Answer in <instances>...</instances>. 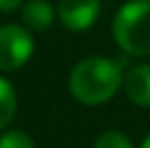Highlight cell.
Wrapping results in <instances>:
<instances>
[{"label": "cell", "mask_w": 150, "mask_h": 148, "mask_svg": "<svg viewBox=\"0 0 150 148\" xmlns=\"http://www.w3.org/2000/svg\"><path fill=\"white\" fill-rule=\"evenodd\" d=\"M0 148H35V144L24 131H7L0 135Z\"/></svg>", "instance_id": "ba28073f"}, {"label": "cell", "mask_w": 150, "mask_h": 148, "mask_svg": "<svg viewBox=\"0 0 150 148\" xmlns=\"http://www.w3.org/2000/svg\"><path fill=\"white\" fill-rule=\"evenodd\" d=\"M24 0H0V11H15Z\"/></svg>", "instance_id": "30bf717a"}, {"label": "cell", "mask_w": 150, "mask_h": 148, "mask_svg": "<svg viewBox=\"0 0 150 148\" xmlns=\"http://www.w3.org/2000/svg\"><path fill=\"white\" fill-rule=\"evenodd\" d=\"M100 0H61L59 20L70 30H87L98 20Z\"/></svg>", "instance_id": "277c9868"}, {"label": "cell", "mask_w": 150, "mask_h": 148, "mask_svg": "<svg viewBox=\"0 0 150 148\" xmlns=\"http://www.w3.org/2000/svg\"><path fill=\"white\" fill-rule=\"evenodd\" d=\"M113 37L126 55H150V0H131L113 20Z\"/></svg>", "instance_id": "7a4b0ae2"}, {"label": "cell", "mask_w": 150, "mask_h": 148, "mask_svg": "<svg viewBox=\"0 0 150 148\" xmlns=\"http://www.w3.org/2000/svg\"><path fill=\"white\" fill-rule=\"evenodd\" d=\"M124 91L131 103L150 107V63H142L128 70L124 76Z\"/></svg>", "instance_id": "5b68a950"}, {"label": "cell", "mask_w": 150, "mask_h": 148, "mask_svg": "<svg viewBox=\"0 0 150 148\" xmlns=\"http://www.w3.org/2000/svg\"><path fill=\"white\" fill-rule=\"evenodd\" d=\"M96 148H133V144L126 135L117 133V131H109L96 140Z\"/></svg>", "instance_id": "9c48e42d"}, {"label": "cell", "mask_w": 150, "mask_h": 148, "mask_svg": "<svg viewBox=\"0 0 150 148\" xmlns=\"http://www.w3.org/2000/svg\"><path fill=\"white\" fill-rule=\"evenodd\" d=\"M15 107H18V100H15V91L11 83L0 79V129H4L13 120Z\"/></svg>", "instance_id": "52a82bcc"}, {"label": "cell", "mask_w": 150, "mask_h": 148, "mask_svg": "<svg viewBox=\"0 0 150 148\" xmlns=\"http://www.w3.org/2000/svg\"><path fill=\"white\" fill-rule=\"evenodd\" d=\"M142 148H150V135L144 140V144H142Z\"/></svg>", "instance_id": "8fae6325"}, {"label": "cell", "mask_w": 150, "mask_h": 148, "mask_svg": "<svg viewBox=\"0 0 150 148\" xmlns=\"http://www.w3.org/2000/svg\"><path fill=\"white\" fill-rule=\"evenodd\" d=\"M124 83L122 63L102 57L81 61L70 74V89L76 100L85 105H100L109 100Z\"/></svg>", "instance_id": "6da1fadb"}, {"label": "cell", "mask_w": 150, "mask_h": 148, "mask_svg": "<svg viewBox=\"0 0 150 148\" xmlns=\"http://www.w3.org/2000/svg\"><path fill=\"white\" fill-rule=\"evenodd\" d=\"M33 52L30 33L22 26L7 24L0 28V72H13L22 68Z\"/></svg>", "instance_id": "3957f363"}, {"label": "cell", "mask_w": 150, "mask_h": 148, "mask_svg": "<svg viewBox=\"0 0 150 148\" xmlns=\"http://www.w3.org/2000/svg\"><path fill=\"white\" fill-rule=\"evenodd\" d=\"M52 7L46 0H28L22 7V22L30 30H48L52 26Z\"/></svg>", "instance_id": "8992f818"}]
</instances>
